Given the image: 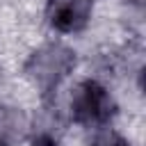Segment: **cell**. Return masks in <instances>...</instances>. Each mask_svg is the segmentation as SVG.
Returning a JSON list of instances; mask_svg holds the SVG:
<instances>
[{
	"instance_id": "6da1fadb",
	"label": "cell",
	"mask_w": 146,
	"mask_h": 146,
	"mask_svg": "<svg viewBox=\"0 0 146 146\" xmlns=\"http://www.w3.org/2000/svg\"><path fill=\"white\" fill-rule=\"evenodd\" d=\"M71 110L75 121L87 125H98L114 114V100L110 98L105 87H100L94 80H84L78 84V89L71 96Z\"/></svg>"
},
{
	"instance_id": "7a4b0ae2",
	"label": "cell",
	"mask_w": 146,
	"mask_h": 146,
	"mask_svg": "<svg viewBox=\"0 0 146 146\" xmlns=\"http://www.w3.org/2000/svg\"><path fill=\"white\" fill-rule=\"evenodd\" d=\"M71 64H73L71 50H66L62 46H48V48H43L41 52L34 55L30 66H32V75L39 84L52 87L66 75Z\"/></svg>"
},
{
	"instance_id": "3957f363",
	"label": "cell",
	"mask_w": 146,
	"mask_h": 146,
	"mask_svg": "<svg viewBox=\"0 0 146 146\" xmlns=\"http://www.w3.org/2000/svg\"><path fill=\"white\" fill-rule=\"evenodd\" d=\"M48 23L57 32H78L91 16L89 0H50L46 9Z\"/></svg>"
},
{
	"instance_id": "277c9868",
	"label": "cell",
	"mask_w": 146,
	"mask_h": 146,
	"mask_svg": "<svg viewBox=\"0 0 146 146\" xmlns=\"http://www.w3.org/2000/svg\"><path fill=\"white\" fill-rule=\"evenodd\" d=\"M94 146H130V144L123 137H119L116 132H103V135L96 137Z\"/></svg>"
}]
</instances>
